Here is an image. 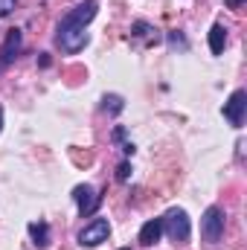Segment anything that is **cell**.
Here are the masks:
<instances>
[{"label":"cell","instance_id":"obj_10","mask_svg":"<svg viewBox=\"0 0 247 250\" xmlns=\"http://www.w3.org/2000/svg\"><path fill=\"white\" fill-rule=\"evenodd\" d=\"M224 47H227V29L221 23H212V29H209V53L212 56H221Z\"/></svg>","mask_w":247,"mask_h":250},{"label":"cell","instance_id":"obj_13","mask_svg":"<svg viewBox=\"0 0 247 250\" xmlns=\"http://www.w3.org/2000/svg\"><path fill=\"white\" fill-rule=\"evenodd\" d=\"M102 102H105L102 108H105V111H111V114H120V111H123V108H125L123 96H117V93H108V96H105Z\"/></svg>","mask_w":247,"mask_h":250},{"label":"cell","instance_id":"obj_16","mask_svg":"<svg viewBox=\"0 0 247 250\" xmlns=\"http://www.w3.org/2000/svg\"><path fill=\"white\" fill-rule=\"evenodd\" d=\"M169 41H172V47H181V50H186V38L181 35V32H169Z\"/></svg>","mask_w":247,"mask_h":250},{"label":"cell","instance_id":"obj_8","mask_svg":"<svg viewBox=\"0 0 247 250\" xmlns=\"http://www.w3.org/2000/svg\"><path fill=\"white\" fill-rule=\"evenodd\" d=\"M96 12H99V3H96V0H84V3H79L76 9H70L64 18H67V21H73V23H82V26H87V23L96 18Z\"/></svg>","mask_w":247,"mask_h":250},{"label":"cell","instance_id":"obj_14","mask_svg":"<svg viewBox=\"0 0 247 250\" xmlns=\"http://www.w3.org/2000/svg\"><path fill=\"white\" fill-rule=\"evenodd\" d=\"M15 6H18V0H0V18H9L15 12Z\"/></svg>","mask_w":247,"mask_h":250},{"label":"cell","instance_id":"obj_12","mask_svg":"<svg viewBox=\"0 0 247 250\" xmlns=\"http://www.w3.org/2000/svg\"><path fill=\"white\" fill-rule=\"evenodd\" d=\"M131 38H145V44H157V41H160L157 29H154L151 23H145V21H137V23H134V29H131Z\"/></svg>","mask_w":247,"mask_h":250},{"label":"cell","instance_id":"obj_4","mask_svg":"<svg viewBox=\"0 0 247 250\" xmlns=\"http://www.w3.org/2000/svg\"><path fill=\"white\" fill-rule=\"evenodd\" d=\"M108 236H111V224H108V218H93L90 224L82 227V233H79V245H82V248H99L102 242H108Z\"/></svg>","mask_w":247,"mask_h":250},{"label":"cell","instance_id":"obj_1","mask_svg":"<svg viewBox=\"0 0 247 250\" xmlns=\"http://www.w3.org/2000/svg\"><path fill=\"white\" fill-rule=\"evenodd\" d=\"M59 35H56V44L62 47L64 53H79L84 44H87V32H84V26L82 23H73V21H67L62 18V23H59V29H56Z\"/></svg>","mask_w":247,"mask_h":250},{"label":"cell","instance_id":"obj_17","mask_svg":"<svg viewBox=\"0 0 247 250\" xmlns=\"http://www.w3.org/2000/svg\"><path fill=\"white\" fill-rule=\"evenodd\" d=\"M224 3H227V6H230V9H239V6H242V3H245V0H224Z\"/></svg>","mask_w":247,"mask_h":250},{"label":"cell","instance_id":"obj_15","mask_svg":"<svg viewBox=\"0 0 247 250\" xmlns=\"http://www.w3.org/2000/svg\"><path fill=\"white\" fill-rule=\"evenodd\" d=\"M128 178H131V163H128V160H123V163H120V169H117V181H128Z\"/></svg>","mask_w":247,"mask_h":250},{"label":"cell","instance_id":"obj_3","mask_svg":"<svg viewBox=\"0 0 247 250\" xmlns=\"http://www.w3.org/2000/svg\"><path fill=\"white\" fill-rule=\"evenodd\" d=\"M224 221H227L224 209H221V207H209V209L204 212V218H201V236H204V242L218 245L221 236H224Z\"/></svg>","mask_w":247,"mask_h":250},{"label":"cell","instance_id":"obj_19","mask_svg":"<svg viewBox=\"0 0 247 250\" xmlns=\"http://www.w3.org/2000/svg\"><path fill=\"white\" fill-rule=\"evenodd\" d=\"M120 250H131V248H120Z\"/></svg>","mask_w":247,"mask_h":250},{"label":"cell","instance_id":"obj_9","mask_svg":"<svg viewBox=\"0 0 247 250\" xmlns=\"http://www.w3.org/2000/svg\"><path fill=\"white\" fill-rule=\"evenodd\" d=\"M160 236H163V218H151V221H145L143 230H140V245L151 248V245L160 242Z\"/></svg>","mask_w":247,"mask_h":250},{"label":"cell","instance_id":"obj_5","mask_svg":"<svg viewBox=\"0 0 247 250\" xmlns=\"http://www.w3.org/2000/svg\"><path fill=\"white\" fill-rule=\"evenodd\" d=\"M73 201H76V207H79L82 218H87V215H93V212L99 209L102 195H99L93 187H87V184H79V187L73 189Z\"/></svg>","mask_w":247,"mask_h":250},{"label":"cell","instance_id":"obj_6","mask_svg":"<svg viewBox=\"0 0 247 250\" xmlns=\"http://www.w3.org/2000/svg\"><path fill=\"white\" fill-rule=\"evenodd\" d=\"M245 111H247V93L239 87L224 102V117H227V123L233 125V128H242L245 125Z\"/></svg>","mask_w":247,"mask_h":250},{"label":"cell","instance_id":"obj_11","mask_svg":"<svg viewBox=\"0 0 247 250\" xmlns=\"http://www.w3.org/2000/svg\"><path fill=\"white\" fill-rule=\"evenodd\" d=\"M29 236H32L35 248H47L50 245V224L47 221H32L29 224Z\"/></svg>","mask_w":247,"mask_h":250},{"label":"cell","instance_id":"obj_18","mask_svg":"<svg viewBox=\"0 0 247 250\" xmlns=\"http://www.w3.org/2000/svg\"><path fill=\"white\" fill-rule=\"evenodd\" d=\"M0 131H3V108H0Z\"/></svg>","mask_w":247,"mask_h":250},{"label":"cell","instance_id":"obj_7","mask_svg":"<svg viewBox=\"0 0 247 250\" xmlns=\"http://www.w3.org/2000/svg\"><path fill=\"white\" fill-rule=\"evenodd\" d=\"M21 47H23V32H21V29H9V32H6V41H3V47H0V70H6L9 64L18 59Z\"/></svg>","mask_w":247,"mask_h":250},{"label":"cell","instance_id":"obj_2","mask_svg":"<svg viewBox=\"0 0 247 250\" xmlns=\"http://www.w3.org/2000/svg\"><path fill=\"white\" fill-rule=\"evenodd\" d=\"M163 233H169L172 242H186L189 233H192V224H189V215L181 207H172L166 215H163Z\"/></svg>","mask_w":247,"mask_h":250}]
</instances>
